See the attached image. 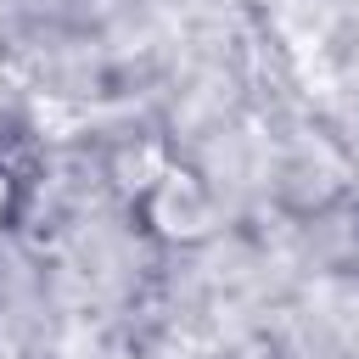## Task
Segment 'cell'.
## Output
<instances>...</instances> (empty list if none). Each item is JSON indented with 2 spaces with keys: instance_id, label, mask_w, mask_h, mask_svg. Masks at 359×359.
Returning <instances> with one entry per match:
<instances>
[{
  "instance_id": "6da1fadb",
  "label": "cell",
  "mask_w": 359,
  "mask_h": 359,
  "mask_svg": "<svg viewBox=\"0 0 359 359\" xmlns=\"http://www.w3.org/2000/svg\"><path fill=\"white\" fill-rule=\"evenodd\" d=\"M0 202H6V185H0Z\"/></svg>"
}]
</instances>
